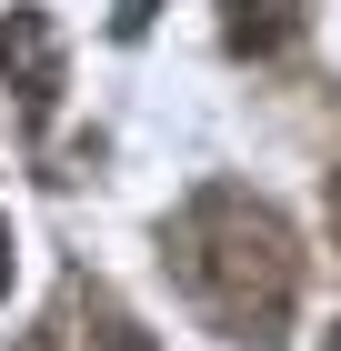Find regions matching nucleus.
Here are the masks:
<instances>
[{
    "mask_svg": "<svg viewBox=\"0 0 341 351\" xmlns=\"http://www.w3.org/2000/svg\"><path fill=\"white\" fill-rule=\"evenodd\" d=\"M110 30H121V40H141V30H151V0H121V10H110Z\"/></svg>",
    "mask_w": 341,
    "mask_h": 351,
    "instance_id": "nucleus-5",
    "label": "nucleus"
},
{
    "mask_svg": "<svg viewBox=\"0 0 341 351\" xmlns=\"http://www.w3.org/2000/svg\"><path fill=\"white\" fill-rule=\"evenodd\" d=\"M171 281L191 291V311L221 341H281L291 291H301L291 221L271 201H251L241 181H201L191 211L171 221Z\"/></svg>",
    "mask_w": 341,
    "mask_h": 351,
    "instance_id": "nucleus-1",
    "label": "nucleus"
},
{
    "mask_svg": "<svg viewBox=\"0 0 341 351\" xmlns=\"http://www.w3.org/2000/svg\"><path fill=\"white\" fill-rule=\"evenodd\" d=\"M0 291H10V221H0Z\"/></svg>",
    "mask_w": 341,
    "mask_h": 351,
    "instance_id": "nucleus-7",
    "label": "nucleus"
},
{
    "mask_svg": "<svg viewBox=\"0 0 341 351\" xmlns=\"http://www.w3.org/2000/svg\"><path fill=\"white\" fill-rule=\"evenodd\" d=\"M221 40L251 51V60L291 51V40H301V0H221Z\"/></svg>",
    "mask_w": 341,
    "mask_h": 351,
    "instance_id": "nucleus-3",
    "label": "nucleus"
},
{
    "mask_svg": "<svg viewBox=\"0 0 341 351\" xmlns=\"http://www.w3.org/2000/svg\"><path fill=\"white\" fill-rule=\"evenodd\" d=\"M91 351H151V331H141L121 301H101V291H91Z\"/></svg>",
    "mask_w": 341,
    "mask_h": 351,
    "instance_id": "nucleus-4",
    "label": "nucleus"
},
{
    "mask_svg": "<svg viewBox=\"0 0 341 351\" xmlns=\"http://www.w3.org/2000/svg\"><path fill=\"white\" fill-rule=\"evenodd\" d=\"M21 351H60V341H51V331H30V341H21Z\"/></svg>",
    "mask_w": 341,
    "mask_h": 351,
    "instance_id": "nucleus-8",
    "label": "nucleus"
},
{
    "mask_svg": "<svg viewBox=\"0 0 341 351\" xmlns=\"http://www.w3.org/2000/svg\"><path fill=\"white\" fill-rule=\"evenodd\" d=\"M321 351H341V322H331V341H321Z\"/></svg>",
    "mask_w": 341,
    "mask_h": 351,
    "instance_id": "nucleus-9",
    "label": "nucleus"
},
{
    "mask_svg": "<svg viewBox=\"0 0 341 351\" xmlns=\"http://www.w3.org/2000/svg\"><path fill=\"white\" fill-rule=\"evenodd\" d=\"M331 251H341V171H331Z\"/></svg>",
    "mask_w": 341,
    "mask_h": 351,
    "instance_id": "nucleus-6",
    "label": "nucleus"
},
{
    "mask_svg": "<svg viewBox=\"0 0 341 351\" xmlns=\"http://www.w3.org/2000/svg\"><path fill=\"white\" fill-rule=\"evenodd\" d=\"M0 81L21 90L30 121H51V101H60V30H51V10H10L0 21Z\"/></svg>",
    "mask_w": 341,
    "mask_h": 351,
    "instance_id": "nucleus-2",
    "label": "nucleus"
}]
</instances>
